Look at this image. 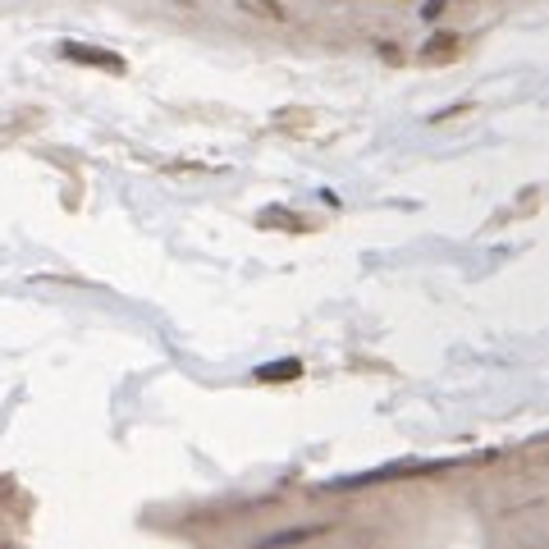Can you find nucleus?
<instances>
[{"mask_svg": "<svg viewBox=\"0 0 549 549\" xmlns=\"http://www.w3.org/2000/svg\"><path fill=\"white\" fill-rule=\"evenodd\" d=\"M312 536H321L316 527H298V531H280V536H270L266 545H293V540H312Z\"/></svg>", "mask_w": 549, "mask_h": 549, "instance_id": "nucleus-3", "label": "nucleus"}, {"mask_svg": "<svg viewBox=\"0 0 549 549\" xmlns=\"http://www.w3.org/2000/svg\"><path fill=\"white\" fill-rule=\"evenodd\" d=\"M65 55L69 60H83V65H101V69H124V60H119V55H110V51H92V46H78V42H69L65 46Z\"/></svg>", "mask_w": 549, "mask_h": 549, "instance_id": "nucleus-1", "label": "nucleus"}, {"mask_svg": "<svg viewBox=\"0 0 549 549\" xmlns=\"http://www.w3.org/2000/svg\"><path fill=\"white\" fill-rule=\"evenodd\" d=\"M302 376V362H293V357H284V362H270L257 371V380H298Z\"/></svg>", "mask_w": 549, "mask_h": 549, "instance_id": "nucleus-2", "label": "nucleus"}]
</instances>
